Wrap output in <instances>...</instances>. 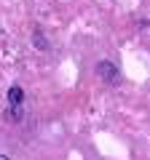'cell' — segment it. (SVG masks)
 Masks as SVG:
<instances>
[{
	"instance_id": "obj_4",
	"label": "cell",
	"mask_w": 150,
	"mask_h": 160,
	"mask_svg": "<svg viewBox=\"0 0 150 160\" xmlns=\"http://www.w3.org/2000/svg\"><path fill=\"white\" fill-rule=\"evenodd\" d=\"M0 160H11V158H8V155H0Z\"/></svg>"
},
{
	"instance_id": "obj_1",
	"label": "cell",
	"mask_w": 150,
	"mask_h": 160,
	"mask_svg": "<svg viewBox=\"0 0 150 160\" xmlns=\"http://www.w3.org/2000/svg\"><path fill=\"white\" fill-rule=\"evenodd\" d=\"M8 104H11V109H8L11 123H19V120H22V104H24L22 86H11V88H8Z\"/></svg>"
},
{
	"instance_id": "obj_3",
	"label": "cell",
	"mask_w": 150,
	"mask_h": 160,
	"mask_svg": "<svg viewBox=\"0 0 150 160\" xmlns=\"http://www.w3.org/2000/svg\"><path fill=\"white\" fill-rule=\"evenodd\" d=\"M32 43H35L38 51H46V48H48V40H46V35H43L40 29H35V32H32Z\"/></svg>"
},
{
	"instance_id": "obj_2",
	"label": "cell",
	"mask_w": 150,
	"mask_h": 160,
	"mask_svg": "<svg viewBox=\"0 0 150 160\" xmlns=\"http://www.w3.org/2000/svg\"><path fill=\"white\" fill-rule=\"evenodd\" d=\"M94 72H97V78L102 80V83H107V86H115L118 78H121V72H118V67L113 62H99Z\"/></svg>"
}]
</instances>
